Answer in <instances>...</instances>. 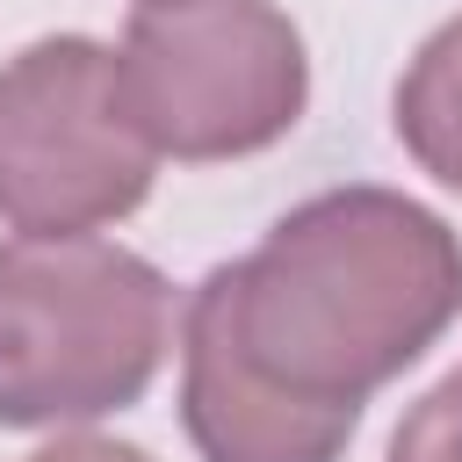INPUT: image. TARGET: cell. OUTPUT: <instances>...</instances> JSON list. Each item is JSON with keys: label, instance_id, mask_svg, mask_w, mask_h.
<instances>
[{"label": "cell", "instance_id": "obj_1", "mask_svg": "<svg viewBox=\"0 0 462 462\" xmlns=\"http://www.w3.org/2000/svg\"><path fill=\"white\" fill-rule=\"evenodd\" d=\"M253 375L361 411L462 310V238L411 195L332 188L296 202L245 260L209 267Z\"/></svg>", "mask_w": 462, "mask_h": 462}, {"label": "cell", "instance_id": "obj_2", "mask_svg": "<svg viewBox=\"0 0 462 462\" xmlns=\"http://www.w3.org/2000/svg\"><path fill=\"white\" fill-rule=\"evenodd\" d=\"M173 339V289L94 231L0 245V426H87L137 404Z\"/></svg>", "mask_w": 462, "mask_h": 462}, {"label": "cell", "instance_id": "obj_3", "mask_svg": "<svg viewBox=\"0 0 462 462\" xmlns=\"http://www.w3.org/2000/svg\"><path fill=\"white\" fill-rule=\"evenodd\" d=\"M116 87L159 159H245L296 130L310 58L274 0H137Z\"/></svg>", "mask_w": 462, "mask_h": 462}, {"label": "cell", "instance_id": "obj_4", "mask_svg": "<svg viewBox=\"0 0 462 462\" xmlns=\"http://www.w3.org/2000/svg\"><path fill=\"white\" fill-rule=\"evenodd\" d=\"M159 152L137 137L116 51L43 36L0 65V224L29 238L101 231L152 195Z\"/></svg>", "mask_w": 462, "mask_h": 462}, {"label": "cell", "instance_id": "obj_5", "mask_svg": "<svg viewBox=\"0 0 462 462\" xmlns=\"http://www.w3.org/2000/svg\"><path fill=\"white\" fill-rule=\"evenodd\" d=\"M180 419L202 462H339L354 440L346 404H303L253 375V361L231 339V318L202 274L188 303V339H180Z\"/></svg>", "mask_w": 462, "mask_h": 462}, {"label": "cell", "instance_id": "obj_6", "mask_svg": "<svg viewBox=\"0 0 462 462\" xmlns=\"http://www.w3.org/2000/svg\"><path fill=\"white\" fill-rule=\"evenodd\" d=\"M397 137L440 188L462 195V22L433 29L397 79Z\"/></svg>", "mask_w": 462, "mask_h": 462}, {"label": "cell", "instance_id": "obj_7", "mask_svg": "<svg viewBox=\"0 0 462 462\" xmlns=\"http://www.w3.org/2000/svg\"><path fill=\"white\" fill-rule=\"evenodd\" d=\"M383 462H462V368L440 375V383L397 419Z\"/></svg>", "mask_w": 462, "mask_h": 462}, {"label": "cell", "instance_id": "obj_8", "mask_svg": "<svg viewBox=\"0 0 462 462\" xmlns=\"http://www.w3.org/2000/svg\"><path fill=\"white\" fill-rule=\"evenodd\" d=\"M22 462H152V455H144V448H130V440L72 433V440H51V448H36V455H22Z\"/></svg>", "mask_w": 462, "mask_h": 462}]
</instances>
